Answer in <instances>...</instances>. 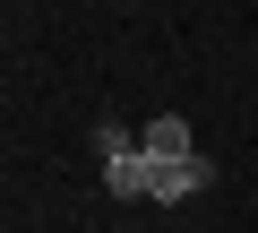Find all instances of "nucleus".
Here are the masks:
<instances>
[{
    "label": "nucleus",
    "mask_w": 258,
    "mask_h": 233,
    "mask_svg": "<svg viewBox=\"0 0 258 233\" xmlns=\"http://www.w3.org/2000/svg\"><path fill=\"white\" fill-rule=\"evenodd\" d=\"M207 181H215V164H207V156H181V164H147V199H155V207H172V199H198Z\"/></svg>",
    "instance_id": "f03ea898"
},
{
    "label": "nucleus",
    "mask_w": 258,
    "mask_h": 233,
    "mask_svg": "<svg viewBox=\"0 0 258 233\" xmlns=\"http://www.w3.org/2000/svg\"><path fill=\"white\" fill-rule=\"evenodd\" d=\"M95 156H103V190L112 199H147V147L129 138V130H95Z\"/></svg>",
    "instance_id": "f257e3e1"
},
{
    "label": "nucleus",
    "mask_w": 258,
    "mask_h": 233,
    "mask_svg": "<svg viewBox=\"0 0 258 233\" xmlns=\"http://www.w3.org/2000/svg\"><path fill=\"white\" fill-rule=\"evenodd\" d=\"M138 147H147V164H181V156H198V138H189L181 112H155V121L138 130Z\"/></svg>",
    "instance_id": "7ed1b4c3"
}]
</instances>
